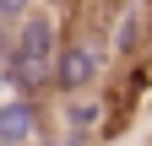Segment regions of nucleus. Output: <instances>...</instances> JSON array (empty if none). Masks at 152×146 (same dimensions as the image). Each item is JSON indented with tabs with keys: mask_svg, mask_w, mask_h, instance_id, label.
Listing matches in <instances>:
<instances>
[{
	"mask_svg": "<svg viewBox=\"0 0 152 146\" xmlns=\"http://www.w3.org/2000/svg\"><path fill=\"white\" fill-rule=\"evenodd\" d=\"M92 76H98V54H92L87 43H71L60 54V70H54V87H65V92H76V87H87Z\"/></svg>",
	"mask_w": 152,
	"mask_h": 146,
	"instance_id": "f257e3e1",
	"label": "nucleus"
},
{
	"mask_svg": "<svg viewBox=\"0 0 152 146\" xmlns=\"http://www.w3.org/2000/svg\"><path fill=\"white\" fill-rule=\"evenodd\" d=\"M33 124H38L33 98H11L6 108H0V146H22V141L33 135Z\"/></svg>",
	"mask_w": 152,
	"mask_h": 146,
	"instance_id": "f03ea898",
	"label": "nucleus"
},
{
	"mask_svg": "<svg viewBox=\"0 0 152 146\" xmlns=\"http://www.w3.org/2000/svg\"><path fill=\"white\" fill-rule=\"evenodd\" d=\"M0 22H27V0H0Z\"/></svg>",
	"mask_w": 152,
	"mask_h": 146,
	"instance_id": "7ed1b4c3",
	"label": "nucleus"
}]
</instances>
